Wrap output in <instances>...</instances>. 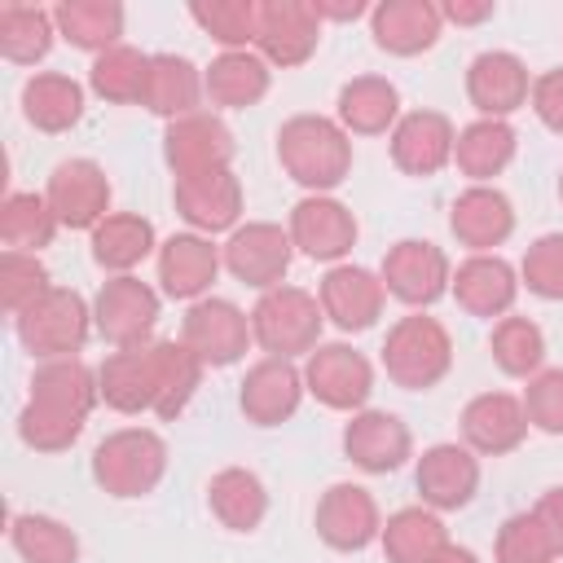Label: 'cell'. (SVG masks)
<instances>
[{"label": "cell", "mask_w": 563, "mask_h": 563, "mask_svg": "<svg viewBox=\"0 0 563 563\" xmlns=\"http://www.w3.org/2000/svg\"><path fill=\"white\" fill-rule=\"evenodd\" d=\"M277 163L299 189L330 194L352 176V136L330 114H290L277 128Z\"/></svg>", "instance_id": "cell-1"}, {"label": "cell", "mask_w": 563, "mask_h": 563, "mask_svg": "<svg viewBox=\"0 0 563 563\" xmlns=\"http://www.w3.org/2000/svg\"><path fill=\"white\" fill-rule=\"evenodd\" d=\"M92 330H97L92 325V303L70 286H48L40 299H31L13 317V334L35 361L79 356Z\"/></svg>", "instance_id": "cell-2"}, {"label": "cell", "mask_w": 563, "mask_h": 563, "mask_svg": "<svg viewBox=\"0 0 563 563\" xmlns=\"http://www.w3.org/2000/svg\"><path fill=\"white\" fill-rule=\"evenodd\" d=\"M167 475V440L150 427H119L92 449V479L101 493L132 501L150 497Z\"/></svg>", "instance_id": "cell-3"}, {"label": "cell", "mask_w": 563, "mask_h": 563, "mask_svg": "<svg viewBox=\"0 0 563 563\" xmlns=\"http://www.w3.org/2000/svg\"><path fill=\"white\" fill-rule=\"evenodd\" d=\"M383 369L405 391H427V387L444 383L453 369V339H449L444 321H435L427 312L400 317L383 339Z\"/></svg>", "instance_id": "cell-4"}, {"label": "cell", "mask_w": 563, "mask_h": 563, "mask_svg": "<svg viewBox=\"0 0 563 563\" xmlns=\"http://www.w3.org/2000/svg\"><path fill=\"white\" fill-rule=\"evenodd\" d=\"M321 299L303 286H273L251 308V339L264 347V356H308L321 347Z\"/></svg>", "instance_id": "cell-5"}, {"label": "cell", "mask_w": 563, "mask_h": 563, "mask_svg": "<svg viewBox=\"0 0 563 563\" xmlns=\"http://www.w3.org/2000/svg\"><path fill=\"white\" fill-rule=\"evenodd\" d=\"M158 312H163L158 290L150 282H141L136 273L106 277L97 299H92V325L110 347H145V343H154Z\"/></svg>", "instance_id": "cell-6"}, {"label": "cell", "mask_w": 563, "mask_h": 563, "mask_svg": "<svg viewBox=\"0 0 563 563\" xmlns=\"http://www.w3.org/2000/svg\"><path fill=\"white\" fill-rule=\"evenodd\" d=\"M180 343L207 365V369H224L238 365L246 356L251 339V312H242L233 299L207 295L198 303H189L185 321H180Z\"/></svg>", "instance_id": "cell-7"}, {"label": "cell", "mask_w": 563, "mask_h": 563, "mask_svg": "<svg viewBox=\"0 0 563 563\" xmlns=\"http://www.w3.org/2000/svg\"><path fill=\"white\" fill-rule=\"evenodd\" d=\"M378 277L391 299H400L409 308H431L440 295H449L453 264H449L444 246H435L427 238H400L396 246H387Z\"/></svg>", "instance_id": "cell-8"}, {"label": "cell", "mask_w": 563, "mask_h": 563, "mask_svg": "<svg viewBox=\"0 0 563 563\" xmlns=\"http://www.w3.org/2000/svg\"><path fill=\"white\" fill-rule=\"evenodd\" d=\"M224 255V268L251 286V290H273V286H286V273H290V260H295V242L282 224L273 220H246L229 233V242L220 246Z\"/></svg>", "instance_id": "cell-9"}, {"label": "cell", "mask_w": 563, "mask_h": 563, "mask_svg": "<svg viewBox=\"0 0 563 563\" xmlns=\"http://www.w3.org/2000/svg\"><path fill=\"white\" fill-rule=\"evenodd\" d=\"M286 233H290V242H295L299 255L321 260V264L334 268V264H343V255L356 246L361 224H356L352 207L339 202L334 194H303V198L290 207Z\"/></svg>", "instance_id": "cell-10"}, {"label": "cell", "mask_w": 563, "mask_h": 563, "mask_svg": "<svg viewBox=\"0 0 563 563\" xmlns=\"http://www.w3.org/2000/svg\"><path fill=\"white\" fill-rule=\"evenodd\" d=\"M303 387L325 409L356 413V409H365V400L374 391V365L352 343H321L303 356Z\"/></svg>", "instance_id": "cell-11"}, {"label": "cell", "mask_w": 563, "mask_h": 563, "mask_svg": "<svg viewBox=\"0 0 563 563\" xmlns=\"http://www.w3.org/2000/svg\"><path fill=\"white\" fill-rule=\"evenodd\" d=\"M233 154H238V141H233L229 123L211 110L185 114L163 128V163L172 167L176 180L202 176V172H224V167H233Z\"/></svg>", "instance_id": "cell-12"}, {"label": "cell", "mask_w": 563, "mask_h": 563, "mask_svg": "<svg viewBox=\"0 0 563 563\" xmlns=\"http://www.w3.org/2000/svg\"><path fill=\"white\" fill-rule=\"evenodd\" d=\"M312 523H317V537L339 554H361L383 537V510L374 493L352 479H339L321 493Z\"/></svg>", "instance_id": "cell-13"}, {"label": "cell", "mask_w": 563, "mask_h": 563, "mask_svg": "<svg viewBox=\"0 0 563 563\" xmlns=\"http://www.w3.org/2000/svg\"><path fill=\"white\" fill-rule=\"evenodd\" d=\"M321 44V13L312 0H264L255 26V53L277 66H303Z\"/></svg>", "instance_id": "cell-14"}, {"label": "cell", "mask_w": 563, "mask_h": 563, "mask_svg": "<svg viewBox=\"0 0 563 563\" xmlns=\"http://www.w3.org/2000/svg\"><path fill=\"white\" fill-rule=\"evenodd\" d=\"M62 229H97L110 216V176L97 158H62L44 189Z\"/></svg>", "instance_id": "cell-15"}, {"label": "cell", "mask_w": 563, "mask_h": 563, "mask_svg": "<svg viewBox=\"0 0 563 563\" xmlns=\"http://www.w3.org/2000/svg\"><path fill=\"white\" fill-rule=\"evenodd\" d=\"M413 484H418V497L427 510H435V515L462 510L479 493V453H471L466 444H453V440L431 444V449H422V457L413 466Z\"/></svg>", "instance_id": "cell-16"}, {"label": "cell", "mask_w": 563, "mask_h": 563, "mask_svg": "<svg viewBox=\"0 0 563 563\" xmlns=\"http://www.w3.org/2000/svg\"><path fill=\"white\" fill-rule=\"evenodd\" d=\"M343 453L365 475H391L413 457V435L400 413L387 409H356L343 427Z\"/></svg>", "instance_id": "cell-17"}, {"label": "cell", "mask_w": 563, "mask_h": 563, "mask_svg": "<svg viewBox=\"0 0 563 563\" xmlns=\"http://www.w3.org/2000/svg\"><path fill=\"white\" fill-rule=\"evenodd\" d=\"M176 216L189 224V233H233L242 220V180L233 167L185 176L172 185Z\"/></svg>", "instance_id": "cell-18"}, {"label": "cell", "mask_w": 563, "mask_h": 563, "mask_svg": "<svg viewBox=\"0 0 563 563\" xmlns=\"http://www.w3.org/2000/svg\"><path fill=\"white\" fill-rule=\"evenodd\" d=\"M303 365L286 361V356H260L238 387V405L246 413V422L255 427H282L286 418H295L299 400H303Z\"/></svg>", "instance_id": "cell-19"}, {"label": "cell", "mask_w": 563, "mask_h": 563, "mask_svg": "<svg viewBox=\"0 0 563 563\" xmlns=\"http://www.w3.org/2000/svg\"><path fill=\"white\" fill-rule=\"evenodd\" d=\"M317 299H321L325 321H334L343 334H361L383 317L387 286L378 273H369L361 264H334V268H325Z\"/></svg>", "instance_id": "cell-20"}, {"label": "cell", "mask_w": 563, "mask_h": 563, "mask_svg": "<svg viewBox=\"0 0 563 563\" xmlns=\"http://www.w3.org/2000/svg\"><path fill=\"white\" fill-rule=\"evenodd\" d=\"M466 97L479 110V119H510L532 97V75L519 53L488 48L466 66Z\"/></svg>", "instance_id": "cell-21"}, {"label": "cell", "mask_w": 563, "mask_h": 563, "mask_svg": "<svg viewBox=\"0 0 563 563\" xmlns=\"http://www.w3.org/2000/svg\"><path fill=\"white\" fill-rule=\"evenodd\" d=\"M220 268L224 255L207 233H172L167 242H158V286L167 299H185V303L207 299Z\"/></svg>", "instance_id": "cell-22"}, {"label": "cell", "mask_w": 563, "mask_h": 563, "mask_svg": "<svg viewBox=\"0 0 563 563\" xmlns=\"http://www.w3.org/2000/svg\"><path fill=\"white\" fill-rule=\"evenodd\" d=\"M528 440V409L523 396L510 391H479L462 409V444L479 457L515 453Z\"/></svg>", "instance_id": "cell-23"}, {"label": "cell", "mask_w": 563, "mask_h": 563, "mask_svg": "<svg viewBox=\"0 0 563 563\" xmlns=\"http://www.w3.org/2000/svg\"><path fill=\"white\" fill-rule=\"evenodd\" d=\"M449 233L471 255H493L515 233V202L497 185H466L449 207Z\"/></svg>", "instance_id": "cell-24"}, {"label": "cell", "mask_w": 563, "mask_h": 563, "mask_svg": "<svg viewBox=\"0 0 563 563\" xmlns=\"http://www.w3.org/2000/svg\"><path fill=\"white\" fill-rule=\"evenodd\" d=\"M387 141H391V163L405 176H435L453 163L457 128L440 110H409V114H400V123L391 128Z\"/></svg>", "instance_id": "cell-25"}, {"label": "cell", "mask_w": 563, "mask_h": 563, "mask_svg": "<svg viewBox=\"0 0 563 563\" xmlns=\"http://www.w3.org/2000/svg\"><path fill=\"white\" fill-rule=\"evenodd\" d=\"M519 268L510 260H501L497 251L493 255H466L457 268H453V299L471 312V317H510L515 299H519Z\"/></svg>", "instance_id": "cell-26"}, {"label": "cell", "mask_w": 563, "mask_h": 563, "mask_svg": "<svg viewBox=\"0 0 563 563\" xmlns=\"http://www.w3.org/2000/svg\"><path fill=\"white\" fill-rule=\"evenodd\" d=\"M440 31H444V18H440V4L431 0H383L369 9V35L391 57H418L435 48Z\"/></svg>", "instance_id": "cell-27"}, {"label": "cell", "mask_w": 563, "mask_h": 563, "mask_svg": "<svg viewBox=\"0 0 563 563\" xmlns=\"http://www.w3.org/2000/svg\"><path fill=\"white\" fill-rule=\"evenodd\" d=\"M101 400L114 413H154L158 400V365H154V343L145 347H114L97 365Z\"/></svg>", "instance_id": "cell-28"}, {"label": "cell", "mask_w": 563, "mask_h": 563, "mask_svg": "<svg viewBox=\"0 0 563 563\" xmlns=\"http://www.w3.org/2000/svg\"><path fill=\"white\" fill-rule=\"evenodd\" d=\"M207 101V79L202 70L180 57V53H150V75H145V92H141V106L167 123L185 119V114H198Z\"/></svg>", "instance_id": "cell-29"}, {"label": "cell", "mask_w": 563, "mask_h": 563, "mask_svg": "<svg viewBox=\"0 0 563 563\" xmlns=\"http://www.w3.org/2000/svg\"><path fill=\"white\" fill-rule=\"evenodd\" d=\"M35 405L53 409V413H66V418H84L97 409L101 400V383H97V369L79 356H62V361H40L35 374H31V396Z\"/></svg>", "instance_id": "cell-30"}, {"label": "cell", "mask_w": 563, "mask_h": 563, "mask_svg": "<svg viewBox=\"0 0 563 563\" xmlns=\"http://www.w3.org/2000/svg\"><path fill=\"white\" fill-rule=\"evenodd\" d=\"M334 119L347 136H391V128L400 123V92L383 75H356L339 88Z\"/></svg>", "instance_id": "cell-31"}, {"label": "cell", "mask_w": 563, "mask_h": 563, "mask_svg": "<svg viewBox=\"0 0 563 563\" xmlns=\"http://www.w3.org/2000/svg\"><path fill=\"white\" fill-rule=\"evenodd\" d=\"M207 79V101L220 110H246L260 106L273 88V66L255 53V48H233L211 57V66L202 70Z\"/></svg>", "instance_id": "cell-32"}, {"label": "cell", "mask_w": 563, "mask_h": 563, "mask_svg": "<svg viewBox=\"0 0 563 563\" xmlns=\"http://www.w3.org/2000/svg\"><path fill=\"white\" fill-rule=\"evenodd\" d=\"M22 114L35 132H70L84 119V84L62 70H35L22 84Z\"/></svg>", "instance_id": "cell-33"}, {"label": "cell", "mask_w": 563, "mask_h": 563, "mask_svg": "<svg viewBox=\"0 0 563 563\" xmlns=\"http://www.w3.org/2000/svg\"><path fill=\"white\" fill-rule=\"evenodd\" d=\"M519 136L510 128V119H475L457 132L453 145V163L471 185H488L493 176H501L515 163Z\"/></svg>", "instance_id": "cell-34"}, {"label": "cell", "mask_w": 563, "mask_h": 563, "mask_svg": "<svg viewBox=\"0 0 563 563\" xmlns=\"http://www.w3.org/2000/svg\"><path fill=\"white\" fill-rule=\"evenodd\" d=\"M158 251V233L145 216L136 211H110L97 229H92V260L97 268H106L110 277L132 273L136 264H145Z\"/></svg>", "instance_id": "cell-35"}, {"label": "cell", "mask_w": 563, "mask_h": 563, "mask_svg": "<svg viewBox=\"0 0 563 563\" xmlns=\"http://www.w3.org/2000/svg\"><path fill=\"white\" fill-rule=\"evenodd\" d=\"M207 506L229 532H255L268 515V488L246 466H224L207 484Z\"/></svg>", "instance_id": "cell-36"}, {"label": "cell", "mask_w": 563, "mask_h": 563, "mask_svg": "<svg viewBox=\"0 0 563 563\" xmlns=\"http://www.w3.org/2000/svg\"><path fill=\"white\" fill-rule=\"evenodd\" d=\"M387 563H431L444 545H449V528L435 510L427 506H405L396 515L383 519V537H378Z\"/></svg>", "instance_id": "cell-37"}, {"label": "cell", "mask_w": 563, "mask_h": 563, "mask_svg": "<svg viewBox=\"0 0 563 563\" xmlns=\"http://www.w3.org/2000/svg\"><path fill=\"white\" fill-rule=\"evenodd\" d=\"M57 35L84 53H106L114 44H123V4L114 0H62L53 9Z\"/></svg>", "instance_id": "cell-38"}, {"label": "cell", "mask_w": 563, "mask_h": 563, "mask_svg": "<svg viewBox=\"0 0 563 563\" xmlns=\"http://www.w3.org/2000/svg\"><path fill=\"white\" fill-rule=\"evenodd\" d=\"M154 365H158V400H154V413H158L163 422H172V418H180V413L189 409V400L198 396L207 365H202L180 339H154Z\"/></svg>", "instance_id": "cell-39"}, {"label": "cell", "mask_w": 563, "mask_h": 563, "mask_svg": "<svg viewBox=\"0 0 563 563\" xmlns=\"http://www.w3.org/2000/svg\"><path fill=\"white\" fill-rule=\"evenodd\" d=\"M57 229L62 224H57L44 194H26V189L4 194V202H0V242H4V251L40 255L44 246H53Z\"/></svg>", "instance_id": "cell-40"}, {"label": "cell", "mask_w": 563, "mask_h": 563, "mask_svg": "<svg viewBox=\"0 0 563 563\" xmlns=\"http://www.w3.org/2000/svg\"><path fill=\"white\" fill-rule=\"evenodd\" d=\"M57 40V22L53 9L40 4H4L0 9V53L13 66H35L53 53Z\"/></svg>", "instance_id": "cell-41"}, {"label": "cell", "mask_w": 563, "mask_h": 563, "mask_svg": "<svg viewBox=\"0 0 563 563\" xmlns=\"http://www.w3.org/2000/svg\"><path fill=\"white\" fill-rule=\"evenodd\" d=\"M145 75H150V53H141L132 44H114L92 57L88 88L110 106H132L145 92Z\"/></svg>", "instance_id": "cell-42"}, {"label": "cell", "mask_w": 563, "mask_h": 563, "mask_svg": "<svg viewBox=\"0 0 563 563\" xmlns=\"http://www.w3.org/2000/svg\"><path fill=\"white\" fill-rule=\"evenodd\" d=\"M9 545L26 559V563H79V537L70 523L53 519V515H13L9 519Z\"/></svg>", "instance_id": "cell-43"}, {"label": "cell", "mask_w": 563, "mask_h": 563, "mask_svg": "<svg viewBox=\"0 0 563 563\" xmlns=\"http://www.w3.org/2000/svg\"><path fill=\"white\" fill-rule=\"evenodd\" d=\"M488 352H493V361H497L501 374L532 378V374H541V361H545V334H541V325L532 317H515L510 312V317H501L493 325Z\"/></svg>", "instance_id": "cell-44"}, {"label": "cell", "mask_w": 563, "mask_h": 563, "mask_svg": "<svg viewBox=\"0 0 563 563\" xmlns=\"http://www.w3.org/2000/svg\"><path fill=\"white\" fill-rule=\"evenodd\" d=\"M189 18L224 48H251L255 44V26H260V4L255 0H198L189 4Z\"/></svg>", "instance_id": "cell-45"}, {"label": "cell", "mask_w": 563, "mask_h": 563, "mask_svg": "<svg viewBox=\"0 0 563 563\" xmlns=\"http://www.w3.org/2000/svg\"><path fill=\"white\" fill-rule=\"evenodd\" d=\"M493 559L497 563H554V541L541 528L537 510H515L501 519L497 541H493Z\"/></svg>", "instance_id": "cell-46"}, {"label": "cell", "mask_w": 563, "mask_h": 563, "mask_svg": "<svg viewBox=\"0 0 563 563\" xmlns=\"http://www.w3.org/2000/svg\"><path fill=\"white\" fill-rule=\"evenodd\" d=\"M18 435L35 453H66L84 435V418H66V413H53V409L26 400L18 413Z\"/></svg>", "instance_id": "cell-47"}, {"label": "cell", "mask_w": 563, "mask_h": 563, "mask_svg": "<svg viewBox=\"0 0 563 563\" xmlns=\"http://www.w3.org/2000/svg\"><path fill=\"white\" fill-rule=\"evenodd\" d=\"M48 286L53 282H48V268L40 264V255H26V251H4L0 255V303H4L9 317H18Z\"/></svg>", "instance_id": "cell-48"}, {"label": "cell", "mask_w": 563, "mask_h": 563, "mask_svg": "<svg viewBox=\"0 0 563 563\" xmlns=\"http://www.w3.org/2000/svg\"><path fill=\"white\" fill-rule=\"evenodd\" d=\"M519 282L537 295V299H550L559 303L563 299V233H541L523 260H519Z\"/></svg>", "instance_id": "cell-49"}, {"label": "cell", "mask_w": 563, "mask_h": 563, "mask_svg": "<svg viewBox=\"0 0 563 563\" xmlns=\"http://www.w3.org/2000/svg\"><path fill=\"white\" fill-rule=\"evenodd\" d=\"M523 409L528 427L545 435H563V369H541L523 387Z\"/></svg>", "instance_id": "cell-50"}, {"label": "cell", "mask_w": 563, "mask_h": 563, "mask_svg": "<svg viewBox=\"0 0 563 563\" xmlns=\"http://www.w3.org/2000/svg\"><path fill=\"white\" fill-rule=\"evenodd\" d=\"M528 106H532V114H537L554 136H563V66L541 70V75L532 79Z\"/></svg>", "instance_id": "cell-51"}, {"label": "cell", "mask_w": 563, "mask_h": 563, "mask_svg": "<svg viewBox=\"0 0 563 563\" xmlns=\"http://www.w3.org/2000/svg\"><path fill=\"white\" fill-rule=\"evenodd\" d=\"M532 510H537V519H541V528L550 532V541H554V554L563 559V484H554V488H545V493H541V501H537Z\"/></svg>", "instance_id": "cell-52"}, {"label": "cell", "mask_w": 563, "mask_h": 563, "mask_svg": "<svg viewBox=\"0 0 563 563\" xmlns=\"http://www.w3.org/2000/svg\"><path fill=\"white\" fill-rule=\"evenodd\" d=\"M493 13H497L493 0H449V4H440V18L444 22H457V26H479Z\"/></svg>", "instance_id": "cell-53"}, {"label": "cell", "mask_w": 563, "mask_h": 563, "mask_svg": "<svg viewBox=\"0 0 563 563\" xmlns=\"http://www.w3.org/2000/svg\"><path fill=\"white\" fill-rule=\"evenodd\" d=\"M312 4H317L321 22H356V18H365V13H369V4H365V0H312Z\"/></svg>", "instance_id": "cell-54"}, {"label": "cell", "mask_w": 563, "mask_h": 563, "mask_svg": "<svg viewBox=\"0 0 563 563\" xmlns=\"http://www.w3.org/2000/svg\"><path fill=\"white\" fill-rule=\"evenodd\" d=\"M431 563H479V554H475V550H466V545H453V541H449Z\"/></svg>", "instance_id": "cell-55"}, {"label": "cell", "mask_w": 563, "mask_h": 563, "mask_svg": "<svg viewBox=\"0 0 563 563\" xmlns=\"http://www.w3.org/2000/svg\"><path fill=\"white\" fill-rule=\"evenodd\" d=\"M559 198H563V172H559Z\"/></svg>", "instance_id": "cell-56"}]
</instances>
